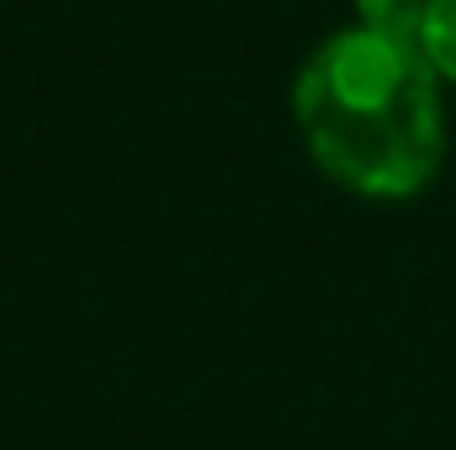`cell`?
<instances>
[{
    "instance_id": "2",
    "label": "cell",
    "mask_w": 456,
    "mask_h": 450,
    "mask_svg": "<svg viewBox=\"0 0 456 450\" xmlns=\"http://www.w3.org/2000/svg\"><path fill=\"white\" fill-rule=\"evenodd\" d=\"M425 11H430V0H355V27L361 32H377L387 43L419 48Z\"/></svg>"
},
{
    "instance_id": "1",
    "label": "cell",
    "mask_w": 456,
    "mask_h": 450,
    "mask_svg": "<svg viewBox=\"0 0 456 450\" xmlns=\"http://www.w3.org/2000/svg\"><path fill=\"white\" fill-rule=\"evenodd\" d=\"M292 122L314 165L371 202L419 197L446 154L436 69L419 48L361 27L324 37L308 53L292 85Z\"/></svg>"
},
{
    "instance_id": "3",
    "label": "cell",
    "mask_w": 456,
    "mask_h": 450,
    "mask_svg": "<svg viewBox=\"0 0 456 450\" xmlns=\"http://www.w3.org/2000/svg\"><path fill=\"white\" fill-rule=\"evenodd\" d=\"M419 59L436 69L441 85H456V0H430L419 27Z\"/></svg>"
}]
</instances>
